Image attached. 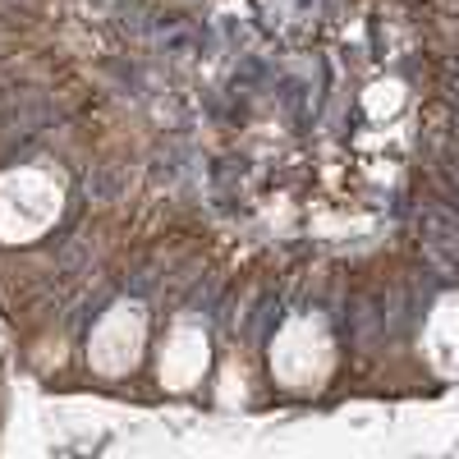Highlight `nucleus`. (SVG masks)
Returning <instances> with one entry per match:
<instances>
[{"label":"nucleus","mask_w":459,"mask_h":459,"mask_svg":"<svg viewBox=\"0 0 459 459\" xmlns=\"http://www.w3.org/2000/svg\"><path fill=\"white\" fill-rule=\"evenodd\" d=\"M60 212V188L42 170H14L0 179V235L37 239Z\"/></svg>","instance_id":"f257e3e1"},{"label":"nucleus","mask_w":459,"mask_h":459,"mask_svg":"<svg viewBox=\"0 0 459 459\" xmlns=\"http://www.w3.org/2000/svg\"><path fill=\"white\" fill-rule=\"evenodd\" d=\"M138 331H143L138 308H115V313L101 322V331H97L92 359H97L106 372L129 368V363H134V354H138Z\"/></svg>","instance_id":"f03ea898"},{"label":"nucleus","mask_w":459,"mask_h":459,"mask_svg":"<svg viewBox=\"0 0 459 459\" xmlns=\"http://www.w3.org/2000/svg\"><path fill=\"white\" fill-rule=\"evenodd\" d=\"M203 359H207L203 335H198V331H179V335L170 340L166 359H161V377H170L175 386H184V381H194V372L203 368Z\"/></svg>","instance_id":"7ed1b4c3"}]
</instances>
